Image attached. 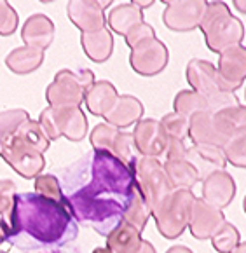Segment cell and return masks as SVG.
I'll list each match as a JSON object with an SVG mask.
<instances>
[{"label":"cell","mask_w":246,"mask_h":253,"mask_svg":"<svg viewBox=\"0 0 246 253\" xmlns=\"http://www.w3.org/2000/svg\"><path fill=\"white\" fill-rule=\"evenodd\" d=\"M63 196L75 222L107 238L124 220L133 198V169L103 150L84 154L67 171Z\"/></svg>","instance_id":"obj_1"},{"label":"cell","mask_w":246,"mask_h":253,"mask_svg":"<svg viewBox=\"0 0 246 253\" xmlns=\"http://www.w3.org/2000/svg\"><path fill=\"white\" fill-rule=\"evenodd\" d=\"M79 234V225L63 203L42 198L35 192L16 194L7 241L18 248H63Z\"/></svg>","instance_id":"obj_2"},{"label":"cell","mask_w":246,"mask_h":253,"mask_svg":"<svg viewBox=\"0 0 246 253\" xmlns=\"http://www.w3.org/2000/svg\"><path fill=\"white\" fill-rule=\"evenodd\" d=\"M199 30L206 39L209 51L220 54L225 49L241 45L245 39V25L232 16L225 2H208L206 11L199 23Z\"/></svg>","instance_id":"obj_3"},{"label":"cell","mask_w":246,"mask_h":253,"mask_svg":"<svg viewBox=\"0 0 246 253\" xmlns=\"http://www.w3.org/2000/svg\"><path fill=\"white\" fill-rule=\"evenodd\" d=\"M185 77L192 91L199 93L206 100L209 112H218L222 108L239 105V98L234 93H225L220 89L218 77H216V67L209 61L192 58L187 63Z\"/></svg>","instance_id":"obj_4"},{"label":"cell","mask_w":246,"mask_h":253,"mask_svg":"<svg viewBox=\"0 0 246 253\" xmlns=\"http://www.w3.org/2000/svg\"><path fill=\"white\" fill-rule=\"evenodd\" d=\"M94 84V74L89 68L74 72L63 68L54 75V81L45 89V100L49 107L81 108L84 96Z\"/></svg>","instance_id":"obj_5"},{"label":"cell","mask_w":246,"mask_h":253,"mask_svg":"<svg viewBox=\"0 0 246 253\" xmlns=\"http://www.w3.org/2000/svg\"><path fill=\"white\" fill-rule=\"evenodd\" d=\"M196 196L192 190L176 189L161 203V206L152 213L156 227L164 239H176L189 227L190 210Z\"/></svg>","instance_id":"obj_6"},{"label":"cell","mask_w":246,"mask_h":253,"mask_svg":"<svg viewBox=\"0 0 246 253\" xmlns=\"http://www.w3.org/2000/svg\"><path fill=\"white\" fill-rule=\"evenodd\" d=\"M131 169H133L136 187L145 198L150 213H154L161 206V203L173 192L171 183L163 169V163L154 157L140 156L133 163Z\"/></svg>","instance_id":"obj_7"},{"label":"cell","mask_w":246,"mask_h":253,"mask_svg":"<svg viewBox=\"0 0 246 253\" xmlns=\"http://www.w3.org/2000/svg\"><path fill=\"white\" fill-rule=\"evenodd\" d=\"M0 157L26 180H32L42 173L45 168L44 154L37 152L30 145H26L21 138L14 133L0 138Z\"/></svg>","instance_id":"obj_8"},{"label":"cell","mask_w":246,"mask_h":253,"mask_svg":"<svg viewBox=\"0 0 246 253\" xmlns=\"http://www.w3.org/2000/svg\"><path fill=\"white\" fill-rule=\"evenodd\" d=\"M169 51L159 39H150L138 44L129 52V65L134 74L142 77H154L168 67Z\"/></svg>","instance_id":"obj_9"},{"label":"cell","mask_w":246,"mask_h":253,"mask_svg":"<svg viewBox=\"0 0 246 253\" xmlns=\"http://www.w3.org/2000/svg\"><path fill=\"white\" fill-rule=\"evenodd\" d=\"M205 0H189V2H169L164 0V9L163 12V21L173 32H192L199 28L203 16L206 11Z\"/></svg>","instance_id":"obj_10"},{"label":"cell","mask_w":246,"mask_h":253,"mask_svg":"<svg viewBox=\"0 0 246 253\" xmlns=\"http://www.w3.org/2000/svg\"><path fill=\"white\" fill-rule=\"evenodd\" d=\"M216 77L220 89L225 93H234L245 84L246 79V49L243 45H234L220 52Z\"/></svg>","instance_id":"obj_11"},{"label":"cell","mask_w":246,"mask_h":253,"mask_svg":"<svg viewBox=\"0 0 246 253\" xmlns=\"http://www.w3.org/2000/svg\"><path fill=\"white\" fill-rule=\"evenodd\" d=\"M131 134H133L136 152L140 156L154 157V159H159V156H164L166 145H168V136L164 133L159 121L140 119L134 124V129Z\"/></svg>","instance_id":"obj_12"},{"label":"cell","mask_w":246,"mask_h":253,"mask_svg":"<svg viewBox=\"0 0 246 253\" xmlns=\"http://www.w3.org/2000/svg\"><path fill=\"white\" fill-rule=\"evenodd\" d=\"M224 222H225V215L222 210L208 205V203L203 201L201 198L194 199L192 210H190L189 231L196 239H199V241L209 239L222 227Z\"/></svg>","instance_id":"obj_13"},{"label":"cell","mask_w":246,"mask_h":253,"mask_svg":"<svg viewBox=\"0 0 246 253\" xmlns=\"http://www.w3.org/2000/svg\"><path fill=\"white\" fill-rule=\"evenodd\" d=\"M68 19L77 26L82 34H94L105 28L107 14L96 0H74L67 5Z\"/></svg>","instance_id":"obj_14"},{"label":"cell","mask_w":246,"mask_h":253,"mask_svg":"<svg viewBox=\"0 0 246 253\" xmlns=\"http://www.w3.org/2000/svg\"><path fill=\"white\" fill-rule=\"evenodd\" d=\"M236 196V183L231 173L225 169L209 173L206 178H203V201L215 206L218 210L227 208Z\"/></svg>","instance_id":"obj_15"},{"label":"cell","mask_w":246,"mask_h":253,"mask_svg":"<svg viewBox=\"0 0 246 253\" xmlns=\"http://www.w3.org/2000/svg\"><path fill=\"white\" fill-rule=\"evenodd\" d=\"M145 114L143 103L133 94H119L116 105L107 116L103 117L107 124L117 127V129H124L133 124H136Z\"/></svg>","instance_id":"obj_16"},{"label":"cell","mask_w":246,"mask_h":253,"mask_svg":"<svg viewBox=\"0 0 246 253\" xmlns=\"http://www.w3.org/2000/svg\"><path fill=\"white\" fill-rule=\"evenodd\" d=\"M185 159L198 169L199 180L206 178L209 173L224 169L227 161H225L224 150L215 145H192L187 149Z\"/></svg>","instance_id":"obj_17"},{"label":"cell","mask_w":246,"mask_h":253,"mask_svg":"<svg viewBox=\"0 0 246 253\" xmlns=\"http://www.w3.org/2000/svg\"><path fill=\"white\" fill-rule=\"evenodd\" d=\"M21 39L25 42V45L45 51L52 44V39H54V23L45 14L37 12V14L30 16L25 21L21 30Z\"/></svg>","instance_id":"obj_18"},{"label":"cell","mask_w":246,"mask_h":253,"mask_svg":"<svg viewBox=\"0 0 246 253\" xmlns=\"http://www.w3.org/2000/svg\"><path fill=\"white\" fill-rule=\"evenodd\" d=\"M189 140L192 145H215L220 149L227 143V140L215 129L209 110L198 112L189 119Z\"/></svg>","instance_id":"obj_19"},{"label":"cell","mask_w":246,"mask_h":253,"mask_svg":"<svg viewBox=\"0 0 246 253\" xmlns=\"http://www.w3.org/2000/svg\"><path fill=\"white\" fill-rule=\"evenodd\" d=\"M117 98H119V93L112 82L94 81V84L84 96V103L87 107V112L93 114L94 117H105L114 108Z\"/></svg>","instance_id":"obj_20"},{"label":"cell","mask_w":246,"mask_h":253,"mask_svg":"<svg viewBox=\"0 0 246 253\" xmlns=\"http://www.w3.org/2000/svg\"><path fill=\"white\" fill-rule=\"evenodd\" d=\"M211 119L215 129L225 140L236 136V134L246 133V108L241 103L222 108L218 112H211Z\"/></svg>","instance_id":"obj_21"},{"label":"cell","mask_w":246,"mask_h":253,"mask_svg":"<svg viewBox=\"0 0 246 253\" xmlns=\"http://www.w3.org/2000/svg\"><path fill=\"white\" fill-rule=\"evenodd\" d=\"M44 51L30 45H21V47L12 49L5 58V67L16 75H26L35 72L44 63Z\"/></svg>","instance_id":"obj_22"},{"label":"cell","mask_w":246,"mask_h":253,"mask_svg":"<svg viewBox=\"0 0 246 253\" xmlns=\"http://www.w3.org/2000/svg\"><path fill=\"white\" fill-rule=\"evenodd\" d=\"M81 44L91 61L105 63L114 52V35L107 28L94 34H81Z\"/></svg>","instance_id":"obj_23"},{"label":"cell","mask_w":246,"mask_h":253,"mask_svg":"<svg viewBox=\"0 0 246 253\" xmlns=\"http://www.w3.org/2000/svg\"><path fill=\"white\" fill-rule=\"evenodd\" d=\"M163 169L168 176L173 190H192V187L199 182L198 169L187 159H166L163 163Z\"/></svg>","instance_id":"obj_24"},{"label":"cell","mask_w":246,"mask_h":253,"mask_svg":"<svg viewBox=\"0 0 246 253\" xmlns=\"http://www.w3.org/2000/svg\"><path fill=\"white\" fill-rule=\"evenodd\" d=\"M142 241V232L123 222L107 236V248L112 253H136Z\"/></svg>","instance_id":"obj_25"},{"label":"cell","mask_w":246,"mask_h":253,"mask_svg":"<svg viewBox=\"0 0 246 253\" xmlns=\"http://www.w3.org/2000/svg\"><path fill=\"white\" fill-rule=\"evenodd\" d=\"M107 23L110 26V30L124 37L133 26L143 23V11L134 7L131 2L129 4H119L116 7H112V11L108 12Z\"/></svg>","instance_id":"obj_26"},{"label":"cell","mask_w":246,"mask_h":253,"mask_svg":"<svg viewBox=\"0 0 246 253\" xmlns=\"http://www.w3.org/2000/svg\"><path fill=\"white\" fill-rule=\"evenodd\" d=\"M150 216H152V213H150V208H149V205H147L145 198L142 196L138 187H134L133 198H131V203H129V206H127V211L124 213L123 222L129 223L136 231L143 232L147 227V223H149Z\"/></svg>","instance_id":"obj_27"},{"label":"cell","mask_w":246,"mask_h":253,"mask_svg":"<svg viewBox=\"0 0 246 253\" xmlns=\"http://www.w3.org/2000/svg\"><path fill=\"white\" fill-rule=\"evenodd\" d=\"M208 110V103L199 93L192 89H183L173 100V112L178 116L190 119V117L198 114V112H206Z\"/></svg>","instance_id":"obj_28"},{"label":"cell","mask_w":246,"mask_h":253,"mask_svg":"<svg viewBox=\"0 0 246 253\" xmlns=\"http://www.w3.org/2000/svg\"><path fill=\"white\" fill-rule=\"evenodd\" d=\"M70 108H58V107H47L41 112L37 123L41 124L42 131L45 133V136L54 142L61 136L63 133V124L67 119V114Z\"/></svg>","instance_id":"obj_29"},{"label":"cell","mask_w":246,"mask_h":253,"mask_svg":"<svg viewBox=\"0 0 246 253\" xmlns=\"http://www.w3.org/2000/svg\"><path fill=\"white\" fill-rule=\"evenodd\" d=\"M16 134L21 138L26 145H30L32 149H35L37 152L45 154L51 145V140L45 136V133L42 131L41 124L34 119H28L16 129Z\"/></svg>","instance_id":"obj_30"},{"label":"cell","mask_w":246,"mask_h":253,"mask_svg":"<svg viewBox=\"0 0 246 253\" xmlns=\"http://www.w3.org/2000/svg\"><path fill=\"white\" fill-rule=\"evenodd\" d=\"M87 134V117L81 108H70L67 114V119L63 124V133L61 136H65L70 142L77 143L82 142Z\"/></svg>","instance_id":"obj_31"},{"label":"cell","mask_w":246,"mask_h":253,"mask_svg":"<svg viewBox=\"0 0 246 253\" xmlns=\"http://www.w3.org/2000/svg\"><path fill=\"white\" fill-rule=\"evenodd\" d=\"M209 239H211L213 248H215L218 253H229L231 250H234L236 246L241 243V234H239V231L232 225L231 222L225 220V222L222 223V227L218 229Z\"/></svg>","instance_id":"obj_32"},{"label":"cell","mask_w":246,"mask_h":253,"mask_svg":"<svg viewBox=\"0 0 246 253\" xmlns=\"http://www.w3.org/2000/svg\"><path fill=\"white\" fill-rule=\"evenodd\" d=\"M117 133H119V129L110 126V124L107 123L96 124L89 134V143L93 147V150H103V152L112 154Z\"/></svg>","instance_id":"obj_33"},{"label":"cell","mask_w":246,"mask_h":253,"mask_svg":"<svg viewBox=\"0 0 246 253\" xmlns=\"http://www.w3.org/2000/svg\"><path fill=\"white\" fill-rule=\"evenodd\" d=\"M224 150L225 161L231 163L236 168H246V134H236V136L229 138L227 143L222 147Z\"/></svg>","instance_id":"obj_34"},{"label":"cell","mask_w":246,"mask_h":253,"mask_svg":"<svg viewBox=\"0 0 246 253\" xmlns=\"http://www.w3.org/2000/svg\"><path fill=\"white\" fill-rule=\"evenodd\" d=\"M159 123L168 138L178 140V142H185L187 138H189V119L178 116L175 112L166 114Z\"/></svg>","instance_id":"obj_35"},{"label":"cell","mask_w":246,"mask_h":253,"mask_svg":"<svg viewBox=\"0 0 246 253\" xmlns=\"http://www.w3.org/2000/svg\"><path fill=\"white\" fill-rule=\"evenodd\" d=\"M35 194L58 203L65 201L61 182L54 175H42L41 173L39 176H35Z\"/></svg>","instance_id":"obj_36"},{"label":"cell","mask_w":246,"mask_h":253,"mask_svg":"<svg viewBox=\"0 0 246 253\" xmlns=\"http://www.w3.org/2000/svg\"><path fill=\"white\" fill-rule=\"evenodd\" d=\"M16 183L11 178H2L0 180V218L11 225L12 220V210H14L16 201Z\"/></svg>","instance_id":"obj_37"},{"label":"cell","mask_w":246,"mask_h":253,"mask_svg":"<svg viewBox=\"0 0 246 253\" xmlns=\"http://www.w3.org/2000/svg\"><path fill=\"white\" fill-rule=\"evenodd\" d=\"M28 119H30V116L23 108H12V110L0 112V138L5 136V134L14 133Z\"/></svg>","instance_id":"obj_38"},{"label":"cell","mask_w":246,"mask_h":253,"mask_svg":"<svg viewBox=\"0 0 246 253\" xmlns=\"http://www.w3.org/2000/svg\"><path fill=\"white\" fill-rule=\"evenodd\" d=\"M19 16L9 2H0V35L7 37L18 30Z\"/></svg>","instance_id":"obj_39"},{"label":"cell","mask_w":246,"mask_h":253,"mask_svg":"<svg viewBox=\"0 0 246 253\" xmlns=\"http://www.w3.org/2000/svg\"><path fill=\"white\" fill-rule=\"evenodd\" d=\"M126 45L129 49H134L138 44L145 41H150V39H156V30H154V26L149 25V23H140V25L133 26L126 35Z\"/></svg>","instance_id":"obj_40"},{"label":"cell","mask_w":246,"mask_h":253,"mask_svg":"<svg viewBox=\"0 0 246 253\" xmlns=\"http://www.w3.org/2000/svg\"><path fill=\"white\" fill-rule=\"evenodd\" d=\"M166 159H185L187 156V147L183 142L168 138V145H166V152H164Z\"/></svg>","instance_id":"obj_41"},{"label":"cell","mask_w":246,"mask_h":253,"mask_svg":"<svg viewBox=\"0 0 246 253\" xmlns=\"http://www.w3.org/2000/svg\"><path fill=\"white\" fill-rule=\"evenodd\" d=\"M9 234H11V225H9V223L5 222V220L0 218V245L7 241Z\"/></svg>","instance_id":"obj_42"},{"label":"cell","mask_w":246,"mask_h":253,"mask_svg":"<svg viewBox=\"0 0 246 253\" xmlns=\"http://www.w3.org/2000/svg\"><path fill=\"white\" fill-rule=\"evenodd\" d=\"M136 253H156V248H154L152 243H149V241H145V239H143Z\"/></svg>","instance_id":"obj_43"},{"label":"cell","mask_w":246,"mask_h":253,"mask_svg":"<svg viewBox=\"0 0 246 253\" xmlns=\"http://www.w3.org/2000/svg\"><path fill=\"white\" fill-rule=\"evenodd\" d=\"M166 253H192V250L187 248V246H183V245H175L169 250H166Z\"/></svg>","instance_id":"obj_44"},{"label":"cell","mask_w":246,"mask_h":253,"mask_svg":"<svg viewBox=\"0 0 246 253\" xmlns=\"http://www.w3.org/2000/svg\"><path fill=\"white\" fill-rule=\"evenodd\" d=\"M131 4H133L134 7H138L140 11H143V9L154 5V2H152V0H134V2H131Z\"/></svg>","instance_id":"obj_45"},{"label":"cell","mask_w":246,"mask_h":253,"mask_svg":"<svg viewBox=\"0 0 246 253\" xmlns=\"http://www.w3.org/2000/svg\"><path fill=\"white\" fill-rule=\"evenodd\" d=\"M229 253H246V243H245V241H241L238 246H236L234 250H231Z\"/></svg>","instance_id":"obj_46"},{"label":"cell","mask_w":246,"mask_h":253,"mask_svg":"<svg viewBox=\"0 0 246 253\" xmlns=\"http://www.w3.org/2000/svg\"><path fill=\"white\" fill-rule=\"evenodd\" d=\"M234 5H236V9H238V11L245 12V2H243V0H236Z\"/></svg>","instance_id":"obj_47"},{"label":"cell","mask_w":246,"mask_h":253,"mask_svg":"<svg viewBox=\"0 0 246 253\" xmlns=\"http://www.w3.org/2000/svg\"><path fill=\"white\" fill-rule=\"evenodd\" d=\"M93 253H112V252H110V250H108L107 246H105V248L98 246V248H94V250H93Z\"/></svg>","instance_id":"obj_48"},{"label":"cell","mask_w":246,"mask_h":253,"mask_svg":"<svg viewBox=\"0 0 246 253\" xmlns=\"http://www.w3.org/2000/svg\"><path fill=\"white\" fill-rule=\"evenodd\" d=\"M0 253H7V252H2V250H0Z\"/></svg>","instance_id":"obj_49"}]
</instances>
